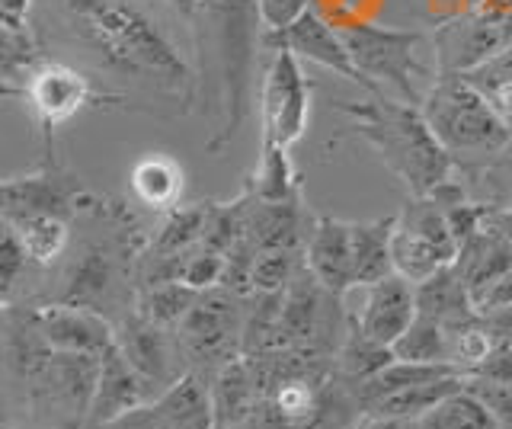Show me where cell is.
<instances>
[{"label":"cell","instance_id":"1","mask_svg":"<svg viewBox=\"0 0 512 429\" xmlns=\"http://www.w3.org/2000/svg\"><path fill=\"white\" fill-rule=\"evenodd\" d=\"M48 7L109 74L192 100L189 65L135 0H48Z\"/></svg>","mask_w":512,"mask_h":429},{"label":"cell","instance_id":"2","mask_svg":"<svg viewBox=\"0 0 512 429\" xmlns=\"http://www.w3.org/2000/svg\"><path fill=\"white\" fill-rule=\"evenodd\" d=\"M196 45L218 81V113L221 122L208 138V151L221 154L240 132L250 103L253 58L263 45L260 0H199L196 13Z\"/></svg>","mask_w":512,"mask_h":429},{"label":"cell","instance_id":"3","mask_svg":"<svg viewBox=\"0 0 512 429\" xmlns=\"http://www.w3.org/2000/svg\"><path fill=\"white\" fill-rule=\"evenodd\" d=\"M340 113L349 119L346 135H356L368 148H375L381 164L410 189L413 199L429 196L452 177V154L432 135L420 106L388 93H368V100L343 103Z\"/></svg>","mask_w":512,"mask_h":429},{"label":"cell","instance_id":"4","mask_svg":"<svg viewBox=\"0 0 512 429\" xmlns=\"http://www.w3.org/2000/svg\"><path fill=\"white\" fill-rule=\"evenodd\" d=\"M343 42L352 55V65L368 81L372 93H388L410 106L423 103L420 84L423 77H436L439 71L432 68L429 55L436 58L432 49V36L420 29H391L375 23H352L343 26Z\"/></svg>","mask_w":512,"mask_h":429},{"label":"cell","instance_id":"5","mask_svg":"<svg viewBox=\"0 0 512 429\" xmlns=\"http://www.w3.org/2000/svg\"><path fill=\"white\" fill-rule=\"evenodd\" d=\"M420 113L439 145L452 154V161L496 157L512 141V129L464 77H436L420 103Z\"/></svg>","mask_w":512,"mask_h":429},{"label":"cell","instance_id":"6","mask_svg":"<svg viewBox=\"0 0 512 429\" xmlns=\"http://www.w3.org/2000/svg\"><path fill=\"white\" fill-rule=\"evenodd\" d=\"M244 317L240 314V295L228 289L199 292L196 305L176 327L183 359L192 372L212 378L221 365H228L244 349Z\"/></svg>","mask_w":512,"mask_h":429},{"label":"cell","instance_id":"7","mask_svg":"<svg viewBox=\"0 0 512 429\" xmlns=\"http://www.w3.org/2000/svg\"><path fill=\"white\" fill-rule=\"evenodd\" d=\"M23 100L29 103V113L39 125L45 161H55V132L64 122H71L77 113H84L90 106L119 103L122 97L100 90L93 84V77L77 71L74 65L45 58L42 65L29 74V81L23 87Z\"/></svg>","mask_w":512,"mask_h":429},{"label":"cell","instance_id":"8","mask_svg":"<svg viewBox=\"0 0 512 429\" xmlns=\"http://www.w3.org/2000/svg\"><path fill=\"white\" fill-rule=\"evenodd\" d=\"M96 202V193L74 177L68 167L55 161H42L32 173L0 180V218L7 225H23L29 218H80Z\"/></svg>","mask_w":512,"mask_h":429},{"label":"cell","instance_id":"9","mask_svg":"<svg viewBox=\"0 0 512 429\" xmlns=\"http://www.w3.org/2000/svg\"><path fill=\"white\" fill-rule=\"evenodd\" d=\"M432 49H436L439 77H461L512 49V17H496L484 10L458 13L436 26Z\"/></svg>","mask_w":512,"mask_h":429},{"label":"cell","instance_id":"10","mask_svg":"<svg viewBox=\"0 0 512 429\" xmlns=\"http://www.w3.org/2000/svg\"><path fill=\"white\" fill-rule=\"evenodd\" d=\"M311 84L292 52H272L260 93L263 148H292L308 129Z\"/></svg>","mask_w":512,"mask_h":429},{"label":"cell","instance_id":"11","mask_svg":"<svg viewBox=\"0 0 512 429\" xmlns=\"http://www.w3.org/2000/svg\"><path fill=\"white\" fill-rule=\"evenodd\" d=\"M263 49L292 52L298 61H311V65L327 68L372 93V87H368V81L359 74V68L352 65V55L343 42V33H336V29L311 7L282 29H263Z\"/></svg>","mask_w":512,"mask_h":429},{"label":"cell","instance_id":"12","mask_svg":"<svg viewBox=\"0 0 512 429\" xmlns=\"http://www.w3.org/2000/svg\"><path fill=\"white\" fill-rule=\"evenodd\" d=\"M26 311L42 343L48 349H58V353L106 356L116 346V321L103 311L64 305V301H45V305Z\"/></svg>","mask_w":512,"mask_h":429},{"label":"cell","instance_id":"13","mask_svg":"<svg viewBox=\"0 0 512 429\" xmlns=\"http://www.w3.org/2000/svg\"><path fill=\"white\" fill-rule=\"evenodd\" d=\"M116 346L157 388V394L167 385H173L183 372H189L180 340H176V330L148 321V317L138 314L135 308H128L122 314V321L116 324Z\"/></svg>","mask_w":512,"mask_h":429},{"label":"cell","instance_id":"14","mask_svg":"<svg viewBox=\"0 0 512 429\" xmlns=\"http://www.w3.org/2000/svg\"><path fill=\"white\" fill-rule=\"evenodd\" d=\"M362 305L349 308V324L359 327L368 340L394 346L416 317V285L400 273L384 276L372 285H359Z\"/></svg>","mask_w":512,"mask_h":429},{"label":"cell","instance_id":"15","mask_svg":"<svg viewBox=\"0 0 512 429\" xmlns=\"http://www.w3.org/2000/svg\"><path fill=\"white\" fill-rule=\"evenodd\" d=\"M154 397H157V388L122 356L119 346H112L100 362V378H96V391H93L84 429L116 420L128 410L151 404Z\"/></svg>","mask_w":512,"mask_h":429},{"label":"cell","instance_id":"16","mask_svg":"<svg viewBox=\"0 0 512 429\" xmlns=\"http://www.w3.org/2000/svg\"><path fill=\"white\" fill-rule=\"evenodd\" d=\"M304 266H308V273L324 285L327 295L343 298L352 285H356L352 282V228H349V221L320 215L314 221Z\"/></svg>","mask_w":512,"mask_h":429},{"label":"cell","instance_id":"17","mask_svg":"<svg viewBox=\"0 0 512 429\" xmlns=\"http://www.w3.org/2000/svg\"><path fill=\"white\" fill-rule=\"evenodd\" d=\"M151 410L160 429H218L212 381L192 369L160 391L151 401Z\"/></svg>","mask_w":512,"mask_h":429},{"label":"cell","instance_id":"18","mask_svg":"<svg viewBox=\"0 0 512 429\" xmlns=\"http://www.w3.org/2000/svg\"><path fill=\"white\" fill-rule=\"evenodd\" d=\"M416 314H423V317H429V321L442 324L445 330L474 324L480 317L468 285H464V279L458 276L455 266H445L436 276L416 282Z\"/></svg>","mask_w":512,"mask_h":429},{"label":"cell","instance_id":"19","mask_svg":"<svg viewBox=\"0 0 512 429\" xmlns=\"http://www.w3.org/2000/svg\"><path fill=\"white\" fill-rule=\"evenodd\" d=\"M208 381H212V404H215L218 429L244 426L263 401L260 381H256L247 356H237L234 362L221 365Z\"/></svg>","mask_w":512,"mask_h":429},{"label":"cell","instance_id":"20","mask_svg":"<svg viewBox=\"0 0 512 429\" xmlns=\"http://www.w3.org/2000/svg\"><path fill=\"white\" fill-rule=\"evenodd\" d=\"M240 209H244V237L256 250H295L298 247V237H301L298 199H288V202L250 199V205L240 202Z\"/></svg>","mask_w":512,"mask_h":429},{"label":"cell","instance_id":"21","mask_svg":"<svg viewBox=\"0 0 512 429\" xmlns=\"http://www.w3.org/2000/svg\"><path fill=\"white\" fill-rule=\"evenodd\" d=\"M135 199L151 212H170L180 205L183 189H186V173L183 167L167 154H148L128 173Z\"/></svg>","mask_w":512,"mask_h":429},{"label":"cell","instance_id":"22","mask_svg":"<svg viewBox=\"0 0 512 429\" xmlns=\"http://www.w3.org/2000/svg\"><path fill=\"white\" fill-rule=\"evenodd\" d=\"M397 215L378 221H352V282L372 285L394 273L391 260V237Z\"/></svg>","mask_w":512,"mask_h":429},{"label":"cell","instance_id":"23","mask_svg":"<svg viewBox=\"0 0 512 429\" xmlns=\"http://www.w3.org/2000/svg\"><path fill=\"white\" fill-rule=\"evenodd\" d=\"M452 266L458 269L464 285H468V292H477L496 276H503L506 269H512V241H506L503 234H496L487 225L471 241H464L458 247V257Z\"/></svg>","mask_w":512,"mask_h":429},{"label":"cell","instance_id":"24","mask_svg":"<svg viewBox=\"0 0 512 429\" xmlns=\"http://www.w3.org/2000/svg\"><path fill=\"white\" fill-rule=\"evenodd\" d=\"M461 388H464V375H445L436 381H420V385L400 388L365 410H368V417H391V420L413 423L416 417H423L429 407H436L448 394H455Z\"/></svg>","mask_w":512,"mask_h":429},{"label":"cell","instance_id":"25","mask_svg":"<svg viewBox=\"0 0 512 429\" xmlns=\"http://www.w3.org/2000/svg\"><path fill=\"white\" fill-rule=\"evenodd\" d=\"M391 260H394V273H400V276L416 285V282H423L429 276H436L439 269L452 266L455 253L436 247L432 241H426V237H420L416 231L404 228L397 221L394 237H391Z\"/></svg>","mask_w":512,"mask_h":429},{"label":"cell","instance_id":"26","mask_svg":"<svg viewBox=\"0 0 512 429\" xmlns=\"http://www.w3.org/2000/svg\"><path fill=\"white\" fill-rule=\"evenodd\" d=\"M410 429H500V423L474 391L461 388L416 417Z\"/></svg>","mask_w":512,"mask_h":429},{"label":"cell","instance_id":"27","mask_svg":"<svg viewBox=\"0 0 512 429\" xmlns=\"http://www.w3.org/2000/svg\"><path fill=\"white\" fill-rule=\"evenodd\" d=\"M199 292L189 289L186 282H154V285H141L135 292V311L144 314L148 321L176 330L183 324V317L196 305Z\"/></svg>","mask_w":512,"mask_h":429},{"label":"cell","instance_id":"28","mask_svg":"<svg viewBox=\"0 0 512 429\" xmlns=\"http://www.w3.org/2000/svg\"><path fill=\"white\" fill-rule=\"evenodd\" d=\"M205 218H208V202H196L189 209H170L164 225L154 234V241L148 244L144 253H154V257H180V253H189L192 247L202 244L205 234Z\"/></svg>","mask_w":512,"mask_h":429},{"label":"cell","instance_id":"29","mask_svg":"<svg viewBox=\"0 0 512 429\" xmlns=\"http://www.w3.org/2000/svg\"><path fill=\"white\" fill-rule=\"evenodd\" d=\"M45 61V52L32 29L0 26V84L20 90L26 87L29 74Z\"/></svg>","mask_w":512,"mask_h":429},{"label":"cell","instance_id":"30","mask_svg":"<svg viewBox=\"0 0 512 429\" xmlns=\"http://www.w3.org/2000/svg\"><path fill=\"white\" fill-rule=\"evenodd\" d=\"M20 241L29 253V263L36 266H52L58 263L71 247V221L68 218H29L23 225H13Z\"/></svg>","mask_w":512,"mask_h":429},{"label":"cell","instance_id":"31","mask_svg":"<svg viewBox=\"0 0 512 429\" xmlns=\"http://www.w3.org/2000/svg\"><path fill=\"white\" fill-rule=\"evenodd\" d=\"M288 148H263L260 170L247 180V196L263 202H288L298 199V180L292 161H288Z\"/></svg>","mask_w":512,"mask_h":429},{"label":"cell","instance_id":"32","mask_svg":"<svg viewBox=\"0 0 512 429\" xmlns=\"http://www.w3.org/2000/svg\"><path fill=\"white\" fill-rule=\"evenodd\" d=\"M391 353L394 359L404 362H448V330L436 321H429V317L416 314L413 324L394 340Z\"/></svg>","mask_w":512,"mask_h":429},{"label":"cell","instance_id":"33","mask_svg":"<svg viewBox=\"0 0 512 429\" xmlns=\"http://www.w3.org/2000/svg\"><path fill=\"white\" fill-rule=\"evenodd\" d=\"M461 77L493 106V113L512 129V49L496 55L493 61H487V65L461 74Z\"/></svg>","mask_w":512,"mask_h":429},{"label":"cell","instance_id":"34","mask_svg":"<svg viewBox=\"0 0 512 429\" xmlns=\"http://www.w3.org/2000/svg\"><path fill=\"white\" fill-rule=\"evenodd\" d=\"M391 359H394L391 346H381V343H375V340H368L359 327H352V324H349V337H346V343H343V349H340V369H343L349 378H356V381L372 378V375L381 372Z\"/></svg>","mask_w":512,"mask_h":429},{"label":"cell","instance_id":"35","mask_svg":"<svg viewBox=\"0 0 512 429\" xmlns=\"http://www.w3.org/2000/svg\"><path fill=\"white\" fill-rule=\"evenodd\" d=\"M295 250H260L253 260V273H250V289L256 295H272V292H285L288 282L295 276Z\"/></svg>","mask_w":512,"mask_h":429},{"label":"cell","instance_id":"36","mask_svg":"<svg viewBox=\"0 0 512 429\" xmlns=\"http://www.w3.org/2000/svg\"><path fill=\"white\" fill-rule=\"evenodd\" d=\"M224 279V253L218 250H208V247H192L186 253V263H183V276L180 282H186L189 289L196 292H208V289H218Z\"/></svg>","mask_w":512,"mask_h":429},{"label":"cell","instance_id":"37","mask_svg":"<svg viewBox=\"0 0 512 429\" xmlns=\"http://www.w3.org/2000/svg\"><path fill=\"white\" fill-rule=\"evenodd\" d=\"M464 388L474 391L480 401L490 407V413L496 417V423H500V429H512V385L480 378V375H464Z\"/></svg>","mask_w":512,"mask_h":429},{"label":"cell","instance_id":"38","mask_svg":"<svg viewBox=\"0 0 512 429\" xmlns=\"http://www.w3.org/2000/svg\"><path fill=\"white\" fill-rule=\"evenodd\" d=\"M490 215H493L490 205H477V202H461L455 209H448L445 218H448V228H452L455 244L461 247L464 241H471L474 234L484 231L490 225Z\"/></svg>","mask_w":512,"mask_h":429},{"label":"cell","instance_id":"39","mask_svg":"<svg viewBox=\"0 0 512 429\" xmlns=\"http://www.w3.org/2000/svg\"><path fill=\"white\" fill-rule=\"evenodd\" d=\"M471 298H474L477 314H493L500 308H509L512 305V269H506L503 276H496L493 282H487L484 289L471 292Z\"/></svg>","mask_w":512,"mask_h":429},{"label":"cell","instance_id":"40","mask_svg":"<svg viewBox=\"0 0 512 429\" xmlns=\"http://www.w3.org/2000/svg\"><path fill=\"white\" fill-rule=\"evenodd\" d=\"M308 7H311V0H260L263 29H282L292 20H298Z\"/></svg>","mask_w":512,"mask_h":429},{"label":"cell","instance_id":"41","mask_svg":"<svg viewBox=\"0 0 512 429\" xmlns=\"http://www.w3.org/2000/svg\"><path fill=\"white\" fill-rule=\"evenodd\" d=\"M468 375H480L490 381H503V385H512V343H493V349L487 353V359L477 365Z\"/></svg>","mask_w":512,"mask_h":429},{"label":"cell","instance_id":"42","mask_svg":"<svg viewBox=\"0 0 512 429\" xmlns=\"http://www.w3.org/2000/svg\"><path fill=\"white\" fill-rule=\"evenodd\" d=\"M93 429H160V426L154 420L151 404H144V407L128 410V413H122V417L109 420V423H100V426H93Z\"/></svg>","mask_w":512,"mask_h":429},{"label":"cell","instance_id":"43","mask_svg":"<svg viewBox=\"0 0 512 429\" xmlns=\"http://www.w3.org/2000/svg\"><path fill=\"white\" fill-rule=\"evenodd\" d=\"M480 324H484L493 343H512V305L493 314H480Z\"/></svg>","mask_w":512,"mask_h":429},{"label":"cell","instance_id":"44","mask_svg":"<svg viewBox=\"0 0 512 429\" xmlns=\"http://www.w3.org/2000/svg\"><path fill=\"white\" fill-rule=\"evenodd\" d=\"M36 0H0V26L29 29V13Z\"/></svg>","mask_w":512,"mask_h":429},{"label":"cell","instance_id":"45","mask_svg":"<svg viewBox=\"0 0 512 429\" xmlns=\"http://www.w3.org/2000/svg\"><path fill=\"white\" fill-rule=\"evenodd\" d=\"M490 228L496 234H503L506 241H512V205H506V209H493L490 215Z\"/></svg>","mask_w":512,"mask_h":429},{"label":"cell","instance_id":"46","mask_svg":"<svg viewBox=\"0 0 512 429\" xmlns=\"http://www.w3.org/2000/svg\"><path fill=\"white\" fill-rule=\"evenodd\" d=\"M167 4L180 13L183 20H189V23H196V13H199V0H167Z\"/></svg>","mask_w":512,"mask_h":429},{"label":"cell","instance_id":"47","mask_svg":"<svg viewBox=\"0 0 512 429\" xmlns=\"http://www.w3.org/2000/svg\"><path fill=\"white\" fill-rule=\"evenodd\" d=\"M359 429H410L404 420H391V417H368Z\"/></svg>","mask_w":512,"mask_h":429},{"label":"cell","instance_id":"48","mask_svg":"<svg viewBox=\"0 0 512 429\" xmlns=\"http://www.w3.org/2000/svg\"><path fill=\"white\" fill-rule=\"evenodd\" d=\"M0 429H52V426H26V423H0Z\"/></svg>","mask_w":512,"mask_h":429},{"label":"cell","instance_id":"49","mask_svg":"<svg viewBox=\"0 0 512 429\" xmlns=\"http://www.w3.org/2000/svg\"><path fill=\"white\" fill-rule=\"evenodd\" d=\"M13 97H23L20 90H13V87H4L0 84V100H13Z\"/></svg>","mask_w":512,"mask_h":429}]
</instances>
